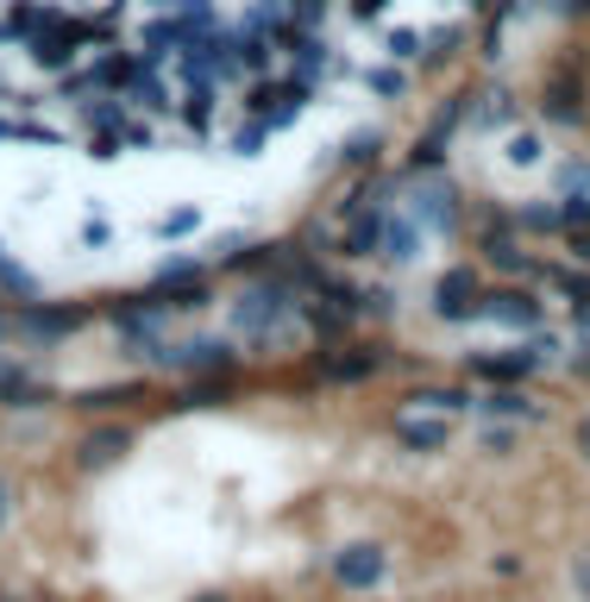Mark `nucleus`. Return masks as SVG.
Wrapping results in <instances>:
<instances>
[{
  "mask_svg": "<svg viewBox=\"0 0 590 602\" xmlns=\"http://www.w3.org/2000/svg\"><path fill=\"white\" fill-rule=\"evenodd\" d=\"M584 446H590V427H584Z\"/></svg>",
  "mask_w": 590,
  "mask_h": 602,
  "instance_id": "obj_4",
  "label": "nucleus"
},
{
  "mask_svg": "<svg viewBox=\"0 0 590 602\" xmlns=\"http://www.w3.org/2000/svg\"><path fill=\"white\" fill-rule=\"evenodd\" d=\"M201 602H220V596H201Z\"/></svg>",
  "mask_w": 590,
  "mask_h": 602,
  "instance_id": "obj_5",
  "label": "nucleus"
},
{
  "mask_svg": "<svg viewBox=\"0 0 590 602\" xmlns=\"http://www.w3.org/2000/svg\"><path fill=\"white\" fill-rule=\"evenodd\" d=\"M383 578V552L377 546H352V552H339V583H352V590H365V583Z\"/></svg>",
  "mask_w": 590,
  "mask_h": 602,
  "instance_id": "obj_2",
  "label": "nucleus"
},
{
  "mask_svg": "<svg viewBox=\"0 0 590 602\" xmlns=\"http://www.w3.org/2000/svg\"><path fill=\"white\" fill-rule=\"evenodd\" d=\"M578 583H584V590H590V559H584V571H578Z\"/></svg>",
  "mask_w": 590,
  "mask_h": 602,
  "instance_id": "obj_3",
  "label": "nucleus"
},
{
  "mask_svg": "<svg viewBox=\"0 0 590 602\" xmlns=\"http://www.w3.org/2000/svg\"><path fill=\"white\" fill-rule=\"evenodd\" d=\"M453 0H0V194L138 201L390 101Z\"/></svg>",
  "mask_w": 590,
  "mask_h": 602,
  "instance_id": "obj_1",
  "label": "nucleus"
}]
</instances>
